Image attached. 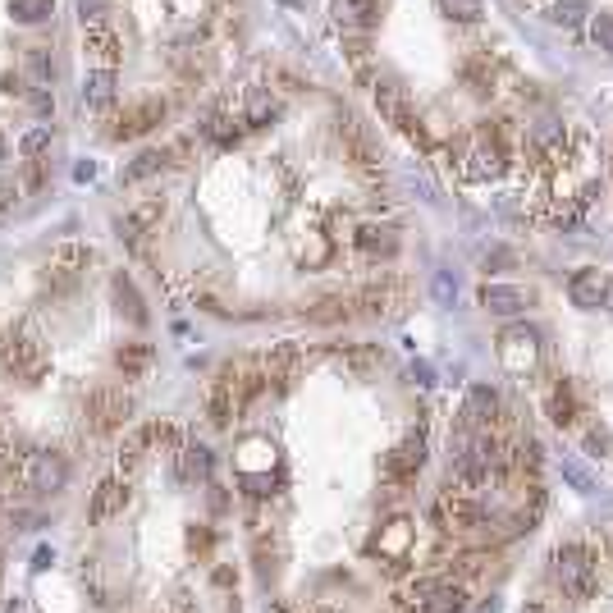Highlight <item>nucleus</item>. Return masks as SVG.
<instances>
[{"instance_id":"nucleus-14","label":"nucleus","mask_w":613,"mask_h":613,"mask_svg":"<svg viewBox=\"0 0 613 613\" xmlns=\"http://www.w3.org/2000/svg\"><path fill=\"white\" fill-rule=\"evenodd\" d=\"M408 536H412V531H408V522H389V531H385V540H380V545H385L389 554H398V549L408 545Z\"/></svg>"},{"instance_id":"nucleus-18","label":"nucleus","mask_w":613,"mask_h":613,"mask_svg":"<svg viewBox=\"0 0 613 613\" xmlns=\"http://www.w3.org/2000/svg\"><path fill=\"white\" fill-rule=\"evenodd\" d=\"M604 554H609V559H613V522H609V527H604Z\"/></svg>"},{"instance_id":"nucleus-8","label":"nucleus","mask_w":613,"mask_h":613,"mask_svg":"<svg viewBox=\"0 0 613 613\" xmlns=\"http://www.w3.org/2000/svg\"><path fill=\"white\" fill-rule=\"evenodd\" d=\"M568 293H572V302H577V307H586V312H591V307H604V302H609V280H604L600 270H577V275H572V284H568Z\"/></svg>"},{"instance_id":"nucleus-6","label":"nucleus","mask_w":613,"mask_h":613,"mask_svg":"<svg viewBox=\"0 0 613 613\" xmlns=\"http://www.w3.org/2000/svg\"><path fill=\"white\" fill-rule=\"evenodd\" d=\"M412 613H467V586L463 581L444 577L431 595H421L417 604H408Z\"/></svg>"},{"instance_id":"nucleus-16","label":"nucleus","mask_w":613,"mask_h":613,"mask_svg":"<svg viewBox=\"0 0 613 613\" xmlns=\"http://www.w3.org/2000/svg\"><path fill=\"white\" fill-rule=\"evenodd\" d=\"M435 293H440V302H453V298H458V289H453L449 280H435Z\"/></svg>"},{"instance_id":"nucleus-5","label":"nucleus","mask_w":613,"mask_h":613,"mask_svg":"<svg viewBox=\"0 0 613 613\" xmlns=\"http://www.w3.org/2000/svg\"><path fill=\"white\" fill-rule=\"evenodd\" d=\"M211 467H216V458H211L206 444H179L174 449V476L183 485H206L211 481Z\"/></svg>"},{"instance_id":"nucleus-19","label":"nucleus","mask_w":613,"mask_h":613,"mask_svg":"<svg viewBox=\"0 0 613 613\" xmlns=\"http://www.w3.org/2000/svg\"><path fill=\"white\" fill-rule=\"evenodd\" d=\"M527 613H549V609H545V604H531V609H527Z\"/></svg>"},{"instance_id":"nucleus-10","label":"nucleus","mask_w":613,"mask_h":613,"mask_svg":"<svg viewBox=\"0 0 613 613\" xmlns=\"http://www.w3.org/2000/svg\"><path fill=\"white\" fill-rule=\"evenodd\" d=\"M586 19H591V5H586V0H559V5L549 10V23H554V28H568V33H577Z\"/></svg>"},{"instance_id":"nucleus-9","label":"nucleus","mask_w":613,"mask_h":613,"mask_svg":"<svg viewBox=\"0 0 613 613\" xmlns=\"http://www.w3.org/2000/svg\"><path fill=\"white\" fill-rule=\"evenodd\" d=\"M481 302L490 307L495 316H517L527 307V293L517 289V284H485L481 289Z\"/></svg>"},{"instance_id":"nucleus-4","label":"nucleus","mask_w":613,"mask_h":613,"mask_svg":"<svg viewBox=\"0 0 613 613\" xmlns=\"http://www.w3.org/2000/svg\"><path fill=\"white\" fill-rule=\"evenodd\" d=\"M129 508V481L124 476H110V481H101L97 490H92V499H87V522L92 527H106L110 517H119Z\"/></svg>"},{"instance_id":"nucleus-13","label":"nucleus","mask_w":613,"mask_h":613,"mask_svg":"<svg viewBox=\"0 0 613 613\" xmlns=\"http://www.w3.org/2000/svg\"><path fill=\"white\" fill-rule=\"evenodd\" d=\"M549 412H554V421H559V426H563V421H572V394L563 385L549 394Z\"/></svg>"},{"instance_id":"nucleus-1","label":"nucleus","mask_w":613,"mask_h":613,"mask_svg":"<svg viewBox=\"0 0 613 613\" xmlns=\"http://www.w3.org/2000/svg\"><path fill=\"white\" fill-rule=\"evenodd\" d=\"M55 10L60 0H0V206L42 183L55 119Z\"/></svg>"},{"instance_id":"nucleus-2","label":"nucleus","mask_w":613,"mask_h":613,"mask_svg":"<svg viewBox=\"0 0 613 613\" xmlns=\"http://www.w3.org/2000/svg\"><path fill=\"white\" fill-rule=\"evenodd\" d=\"M554 581H559V591L568 595V600H591L595 591V554L586 545H577V540H568V545L554 549Z\"/></svg>"},{"instance_id":"nucleus-3","label":"nucleus","mask_w":613,"mask_h":613,"mask_svg":"<svg viewBox=\"0 0 613 613\" xmlns=\"http://www.w3.org/2000/svg\"><path fill=\"white\" fill-rule=\"evenodd\" d=\"M426 467V440L421 435H412V440H403V444H394V449L380 458V476L385 481H417V472Z\"/></svg>"},{"instance_id":"nucleus-12","label":"nucleus","mask_w":613,"mask_h":613,"mask_svg":"<svg viewBox=\"0 0 613 613\" xmlns=\"http://www.w3.org/2000/svg\"><path fill=\"white\" fill-rule=\"evenodd\" d=\"M591 42L600 51H613V14H595L591 19Z\"/></svg>"},{"instance_id":"nucleus-7","label":"nucleus","mask_w":613,"mask_h":613,"mask_svg":"<svg viewBox=\"0 0 613 613\" xmlns=\"http://www.w3.org/2000/svg\"><path fill=\"white\" fill-rule=\"evenodd\" d=\"M536 357H540V334L536 330H508L504 334V366L508 371H531L536 366Z\"/></svg>"},{"instance_id":"nucleus-17","label":"nucleus","mask_w":613,"mask_h":613,"mask_svg":"<svg viewBox=\"0 0 613 613\" xmlns=\"http://www.w3.org/2000/svg\"><path fill=\"white\" fill-rule=\"evenodd\" d=\"M51 559H55V554L42 545V549H37V554H33V568H46V563H51Z\"/></svg>"},{"instance_id":"nucleus-15","label":"nucleus","mask_w":613,"mask_h":613,"mask_svg":"<svg viewBox=\"0 0 613 613\" xmlns=\"http://www.w3.org/2000/svg\"><path fill=\"white\" fill-rule=\"evenodd\" d=\"M444 5H449V14H458V19H467V23L481 19V10H485L481 0H444Z\"/></svg>"},{"instance_id":"nucleus-11","label":"nucleus","mask_w":613,"mask_h":613,"mask_svg":"<svg viewBox=\"0 0 613 613\" xmlns=\"http://www.w3.org/2000/svg\"><path fill=\"white\" fill-rule=\"evenodd\" d=\"M563 476H568V485H572V490H581V495H591V490H595V476L586 472L577 458H563Z\"/></svg>"}]
</instances>
